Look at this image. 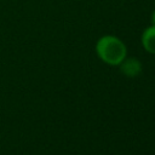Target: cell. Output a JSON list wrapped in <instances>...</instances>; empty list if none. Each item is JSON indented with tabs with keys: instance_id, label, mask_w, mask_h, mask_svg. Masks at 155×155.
Returning a JSON list of instances; mask_svg holds the SVG:
<instances>
[{
	"instance_id": "cell-1",
	"label": "cell",
	"mask_w": 155,
	"mask_h": 155,
	"mask_svg": "<svg viewBox=\"0 0 155 155\" xmlns=\"http://www.w3.org/2000/svg\"><path fill=\"white\" fill-rule=\"evenodd\" d=\"M96 53L105 64L116 67L127 57V47L117 36L107 34L97 40Z\"/></svg>"
},
{
	"instance_id": "cell-2",
	"label": "cell",
	"mask_w": 155,
	"mask_h": 155,
	"mask_svg": "<svg viewBox=\"0 0 155 155\" xmlns=\"http://www.w3.org/2000/svg\"><path fill=\"white\" fill-rule=\"evenodd\" d=\"M119 69H120L122 75H125L127 78H136L142 73L143 65H142V62L138 58H136V57H126L119 64Z\"/></svg>"
},
{
	"instance_id": "cell-3",
	"label": "cell",
	"mask_w": 155,
	"mask_h": 155,
	"mask_svg": "<svg viewBox=\"0 0 155 155\" xmlns=\"http://www.w3.org/2000/svg\"><path fill=\"white\" fill-rule=\"evenodd\" d=\"M140 42L143 48L151 54H155V25L147 27L140 36Z\"/></svg>"
},
{
	"instance_id": "cell-4",
	"label": "cell",
	"mask_w": 155,
	"mask_h": 155,
	"mask_svg": "<svg viewBox=\"0 0 155 155\" xmlns=\"http://www.w3.org/2000/svg\"><path fill=\"white\" fill-rule=\"evenodd\" d=\"M150 21H151V24L155 25V10L151 12V16H150Z\"/></svg>"
}]
</instances>
